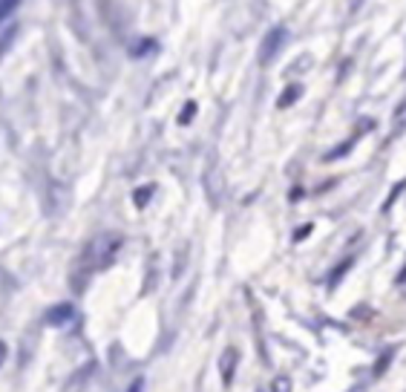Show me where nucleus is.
Returning <instances> with one entry per match:
<instances>
[{"label": "nucleus", "instance_id": "obj_5", "mask_svg": "<svg viewBox=\"0 0 406 392\" xmlns=\"http://www.w3.org/2000/svg\"><path fill=\"white\" fill-rule=\"evenodd\" d=\"M300 96H303V87H300V84H291V87L283 89V96L277 99V107H279V110H288L291 104L300 101Z\"/></svg>", "mask_w": 406, "mask_h": 392}, {"label": "nucleus", "instance_id": "obj_4", "mask_svg": "<svg viewBox=\"0 0 406 392\" xmlns=\"http://www.w3.org/2000/svg\"><path fill=\"white\" fill-rule=\"evenodd\" d=\"M72 317H75V306L72 303H58V306H52L46 312V323L49 326H67Z\"/></svg>", "mask_w": 406, "mask_h": 392}, {"label": "nucleus", "instance_id": "obj_13", "mask_svg": "<svg viewBox=\"0 0 406 392\" xmlns=\"http://www.w3.org/2000/svg\"><path fill=\"white\" fill-rule=\"evenodd\" d=\"M277 392H288V378H277Z\"/></svg>", "mask_w": 406, "mask_h": 392}, {"label": "nucleus", "instance_id": "obj_3", "mask_svg": "<svg viewBox=\"0 0 406 392\" xmlns=\"http://www.w3.org/2000/svg\"><path fill=\"white\" fill-rule=\"evenodd\" d=\"M236 364H239V352H236L234 346H228V349L222 352V358H220V375H222V384H225V386L234 381Z\"/></svg>", "mask_w": 406, "mask_h": 392}, {"label": "nucleus", "instance_id": "obj_6", "mask_svg": "<svg viewBox=\"0 0 406 392\" xmlns=\"http://www.w3.org/2000/svg\"><path fill=\"white\" fill-rule=\"evenodd\" d=\"M355 141H357V136H352V139H346V141H343L340 147L329 150V153H326V162H334V159H340V156H346V153H349V150L355 147Z\"/></svg>", "mask_w": 406, "mask_h": 392}, {"label": "nucleus", "instance_id": "obj_7", "mask_svg": "<svg viewBox=\"0 0 406 392\" xmlns=\"http://www.w3.org/2000/svg\"><path fill=\"white\" fill-rule=\"evenodd\" d=\"M153 194H156V185H144V188H136V194H133V202H136L139 208H144V205L153 199Z\"/></svg>", "mask_w": 406, "mask_h": 392}, {"label": "nucleus", "instance_id": "obj_1", "mask_svg": "<svg viewBox=\"0 0 406 392\" xmlns=\"http://www.w3.org/2000/svg\"><path fill=\"white\" fill-rule=\"evenodd\" d=\"M121 246H124V239H121L118 234H110V231H107V234H99L96 239H89V243L84 246L81 260H78V271H81L84 277L96 274V271H104L107 265L115 263Z\"/></svg>", "mask_w": 406, "mask_h": 392}, {"label": "nucleus", "instance_id": "obj_12", "mask_svg": "<svg viewBox=\"0 0 406 392\" xmlns=\"http://www.w3.org/2000/svg\"><path fill=\"white\" fill-rule=\"evenodd\" d=\"M141 389H144V378H136V381L130 384V389H127V392H141Z\"/></svg>", "mask_w": 406, "mask_h": 392}, {"label": "nucleus", "instance_id": "obj_15", "mask_svg": "<svg viewBox=\"0 0 406 392\" xmlns=\"http://www.w3.org/2000/svg\"><path fill=\"white\" fill-rule=\"evenodd\" d=\"M308 234H311V225H305V228H297L294 239H303V236H308Z\"/></svg>", "mask_w": 406, "mask_h": 392}, {"label": "nucleus", "instance_id": "obj_9", "mask_svg": "<svg viewBox=\"0 0 406 392\" xmlns=\"http://www.w3.org/2000/svg\"><path fill=\"white\" fill-rule=\"evenodd\" d=\"M194 115H196V104H194V101H191V104H184L182 113H179V125H187Z\"/></svg>", "mask_w": 406, "mask_h": 392}, {"label": "nucleus", "instance_id": "obj_14", "mask_svg": "<svg viewBox=\"0 0 406 392\" xmlns=\"http://www.w3.org/2000/svg\"><path fill=\"white\" fill-rule=\"evenodd\" d=\"M6 355H9V349H6V343H4V341H0V367L6 364Z\"/></svg>", "mask_w": 406, "mask_h": 392}, {"label": "nucleus", "instance_id": "obj_10", "mask_svg": "<svg viewBox=\"0 0 406 392\" xmlns=\"http://www.w3.org/2000/svg\"><path fill=\"white\" fill-rule=\"evenodd\" d=\"M352 263H355V257H349V260H343V263H340V265H337V268H334V274H331V280H329V283H331V286H334V283H337V280H340V277H343V274H346V268H349V265H352Z\"/></svg>", "mask_w": 406, "mask_h": 392}, {"label": "nucleus", "instance_id": "obj_8", "mask_svg": "<svg viewBox=\"0 0 406 392\" xmlns=\"http://www.w3.org/2000/svg\"><path fill=\"white\" fill-rule=\"evenodd\" d=\"M23 4V0H0V23H4L6 18H12V12Z\"/></svg>", "mask_w": 406, "mask_h": 392}, {"label": "nucleus", "instance_id": "obj_2", "mask_svg": "<svg viewBox=\"0 0 406 392\" xmlns=\"http://www.w3.org/2000/svg\"><path fill=\"white\" fill-rule=\"evenodd\" d=\"M286 38H288L286 26H271L265 32V38H262V44H260V64H271L274 58L279 55V49H283Z\"/></svg>", "mask_w": 406, "mask_h": 392}, {"label": "nucleus", "instance_id": "obj_11", "mask_svg": "<svg viewBox=\"0 0 406 392\" xmlns=\"http://www.w3.org/2000/svg\"><path fill=\"white\" fill-rule=\"evenodd\" d=\"M403 188H406V182H400V185H398V188H395V191H392V194H389V199H386V205H383V208H386V210H389V208H392V202H395V199H398V196H400V191H403Z\"/></svg>", "mask_w": 406, "mask_h": 392}]
</instances>
